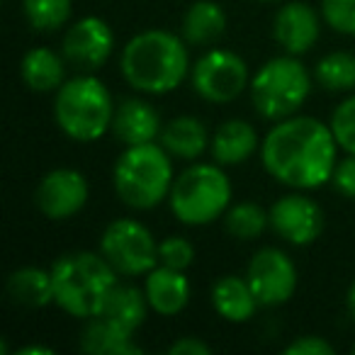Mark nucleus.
<instances>
[{
    "label": "nucleus",
    "mask_w": 355,
    "mask_h": 355,
    "mask_svg": "<svg viewBox=\"0 0 355 355\" xmlns=\"http://www.w3.org/2000/svg\"><path fill=\"white\" fill-rule=\"evenodd\" d=\"M338 141L331 124L316 117H285L261 141V161L268 175L292 190H319L331 183Z\"/></svg>",
    "instance_id": "f257e3e1"
},
{
    "label": "nucleus",
    "mask_w": 355,
    "mask_h": 355,
    "mask_svg": "<svg viewBox=\"0 0 355 355\" xmlns=\"http://www.w3.org/2000/svg\"><path fill=\"white\" fill-rule=\"evenodd\" d=\"M188 42L168 30H144L124 44L119 56L122 76L144 95H166L190 76Z\"/></svg>",
    "instance_id": "f03ea898"
},
{
    "label": "nucleus",
    "mask_w": 355,
    "mask_h": 355,
    "mask_svg": "<svg viewBox=\"0 0 355 355\" xmlns=\"http://www.w3.org/2000/svg\"><path fill=\"white\" fill-rule=\"evenodd\" d=\"M54 304L76 319H93L103 311L110 292L117 287V275L103 253L71 251L54 261Z\"/></svg>",
    "instance_id": "7ed1b4c3"
},
{
    "label": "nucleus",
    "mask_w": 355,
    "mask_h": 355,
    "mask_svg": "<svg viewBox=\"0 0 355 355\" xmlns=\"http://www.w3.org/2000/svg\"><path fill=\"white\" fill-rule=\"evenodd\" d=\"M161 144L124 146L112 168V185L117 198L132 209H153L168 200L173 188V161Z\"/></svg>",
    "instance_id": "20e7f679"
},
{
    "label": "nucleus",
    "mask_w": 355,
    "mask_h": 355,
    "mask_svg": "<svg viewBox=\"0 0 355 355\" xmlns=\"http://www.w3.org/2000/svg\"><path fill=\"white\" fill-rule=\"evenodd\" d=\"M114 100L107 85L93 73L64 80L54 95V122L69 139L90 144L112 129Z\"/></svg>",
    "instance_id": "39448f33"
},
{
    "label": "nucleus",
    "mask_w": 355,
    "mask_h": 355,
    "mask_svg": "<svg viewBox=\"0 0 355 355\" xmlns=\"http://www.w3.org/2000/svg\"><path fill=\"white\" fill-rule=\"evenodd\" d=\"M168 205L185 227H207L232 207V180L219 163H195L173 180Z\"/></svg>",
    "instance_id": "423d86ee"
},
{
    "label": "nucleus",
    "mask_w": 355,
    "mask_h": 355,
    "mask_svg": "<svg viewBox=\"0 0 355 355\" xmlns=\"http://www.w3.org/2000/svg\"><path fill=\"white\" fill-rule=\"evenodd\" d=\"M248 90L256 112L280 122L297 114V110L306 103L311 95V73L297 56H275L253 73Z\"/></svg>",
    "instance_id": "0eeeda50"
},
{
    "label": "nucleus",
    "mask_w": 355,
    "mask_h": 355,
    "mask_svg": "<svg viewBox=\"0 0 355 355\" xmlns=\"http://www.w3.org/2000/svg\"><path fill=\"white\" fill-rule=\"evenodd\" d=\"M100 253L119 275H148L158 266V243L153 234L137 219H114L105 227Z\"/></svg>",
    "instance_id": "6e6552de"
},
{
    "label": "nucleus",
    "mask_w": 355,
    "mask_h": 355,
    "mask_svg": "<svg viewBox=\"0 0 355 355\" xmlns=\"http://www.w3.org/2000/svg\"><path fill=\"white\" fill-rule=\"evenodd\" d=\"M190 83L202 100L214 105L234 103L251 85L248 64L232 49H209L195 61Z\"/></svg>",
    "instance_id": "1a4fd4ad"
},
{
    "label": "nucleus",
    "mask_w": 355,
    "mask_h": 355,
    "mask_svg": "<svg viewBox=\"0 0 355 355\" xmlns=\"http://www.w3.org/2000/svg\"><path fill=\"white\" fill-rule=\"evenodd\" d=\"M246 280L261 306H280L297 290V268L285 251L266 246L253 253L246 268Z\"/></svg>",
    "instance_id": "9d476101"
},
{
    "label": "nucleus",
    "mask_w": 355,
    "mask_h": 355,
    "mask_svg": "<svg viewBox=\"0 0 355 355\" xmlns=\"http://www.w3.org/2000/svg\"><path fill=\"white\" fill-rule=\"evenodd\" d=\"M64 59L83 73H95L114 54V32L103 17L85 15L64 35Z\"/></svg>",
    "instance_id": "9b49d317"
},
{
    "label": "nucleus",
    "mask_w": 355,
    "mask_h": 355,
    "mask_svg": "<svg viewBox=\"0 0 355 355\" xmlns=\"http://www.w3.org/2000/svg\"><path fill=\"white\" fill-rule=\"evenodd\" d=\"M88 180L76 168H54L40 180L35 190V205L46 219H71L88 202Z\"/></svg>",
    "instance_id": "f8f14e48"
},
{
    "label": "nucleus",
    "mask_w": 355,
    "mask_h": 355,
    "mask_svg": "<svg viewBox=\"0 0 355 355\" xmlns=\"http://www.w3.org/2000/svg\"><path fill=\"white\" fill-rule=\"evenodd\" d=\"M270 229L292 246H309L324 232V212L311 198L302 193L282 195L268 209Z\"/></svg>",
    "instance_id": "ddd939ff"
},
{
    "label": "nucleus",
    "mask_w": 355,
    "mask_h": 355,
    "mask_svg": "<svg viewBox=\"0 0 355 355\" xmlns=\"http://www.w3.org/2000/svg\"><path fill=\"white\" fill-rule=\"evenodd\" d=\"M319 15L311 6L302 3V0H292L285 3L280 10L275 12V22H272V37L280 44L285 54L302 56L316 44L319 40Z\"/></svg>",
    "instance_id": "4468645a"
},
{
    "label": "nucleus",
    "mask_w": 355,
    "mask_h": 355,
    "mask_svg": "<svg viewBox=\"0 0 355 355\" xmlns=\"http://www.w3.org/2000/svg\"><path fill=\"white\" fill-rule=\"evenodd\" d=\"M144 295H146L148 306L156 314L175 316L188 306L190 297H193V285H190L185 270H175V268H168L158 263L146 275Z\"/></svg>",
    "instance_id": "2eb2a0df"
},
{
    "label": "nucleus",
    "mask_w": 355,
    "mask_h": 355,
    "mask_svg": "<svg viewBox=\"0 0 355 355\" xmlns=\"http://www.w3.org/2000/svg\"><path fill=\"white\" fill-rule=\"evenodd\" d=\"M161 117L151 103L141 98H127L114 107L112 129L110 132L122 141L124 146L137 144H151L161 134Z\"/></svg>",
    "instance_id": "dca6fc26"
},
{
    "label": "nucleus",
    "mask_w": 355,
    "mask_h": 355,
    "mask_svg": "<svg viewBox=\"0 0 355 355\" xmlns=\"http://www.w3.org/2000/svg\"><path fill=\"white\" fill-rule=\"evenodd\" d=\"M261 146L258 132L251 122L246 119H227L222 122L212 134L209 141V151H212L214 163L229 168V166H241L256 153Z\"/></svg>",
    "instance_id": "f3484780"
},
{
    "label": "nucleus",
    "mask_w": 355,
    "mask_h": 355,
    "mask_svg": "<svg viewBox=\"0 0 355 355\" xmlns=\"http://www.w3.org/2000/svg\"><path fill=\"white\" fill-rule=\"evenodd\" d=\"M161 146L171 153L173 158H183V161H195L207 151L209 137L207 127L202 124V119L193 117V114H180L173 117L166 127L158 134Z\"/></svg>",
    "instance_id": "a211bd4d"
},
{
    "label": "nucleus",
    "mask_w": 355,
    "mask_h": 355,
    "mask_svg": "<svg viewBox=\"0 0 355 355\" xmlns=\"http://www.w3.org/2000/svg\"><path fill=\"white\" fill-rule=\"evenodd\" d=\"M212 306L224 321L246 324L261 304H258L246 275H222L212 285Z\"/></svg>",
    "instance_id": "6ab92c4d"
},
{
    "label": "nucleus",
    "mask_w": 355,
    "mask_h": 355,
    "mask_svg": "<svg viewBox=\"0 0 355 355\" xmlns=\"http://www.w3.org/2000/svg\"><path fill=\"white\" fill-rule=\"evenodd\" d=\"M80 348L90 355H139L141 345L134 340V334L119 329L103 314L85 319V329L80 334Z\"/></svg>",
    "instance_id": "aec40b11"
},
{
    "label": "nucleus",
    "mask_w": 355,
    "mask_h": 355,
    "mask_svg": "<svg viewBox=\"0 0 355 355\" xmlns=\"http://www.w3.org/2000/svg\"><path fill=\"white\" fill-rule=\"evenodd\" d=\"M64 56L49 46H35L22 56L20 76L25 85L35 93H56L66 80Z\"/></svg>",
    "instance_id": "412c9836"
},
{
    "label": "nucleus",
    "mask_w": 355,
    "mask_h": 355,
    "mask_svg": "<svg viewBox=\"0 0 355 355\" xmlns=\"http://www.w3.org/2000/svg\"><path fill=\"white\" fill-rule=\"evenodd\" d=\"M6 290L15 304L27 306V309H42L46 304H54V280H51V270H44V268H17L8 275Z\"/></svg>",
    "instance_id": "4be33fe9"
},
{
    "label": "nucleus",
    "mask_w": 355,
    "mask_h": 355,
    "mask_svg": "<svg viewBox=\"0 0 355 355\" xmlns=\"http://www.w3.org/2000/svg\"><path fill=\"white\" fill-rule=\"evenodd\" d=\"M180 30L190 46H209L227 32V12L214 0H198L185 10Z\"/></svg>",
    "instance_id": "5701e85b"
},
{
    "label": "nucleus",
    "mask_w": 355,
    "mask_h": 355,
    "mask_svg": "<svg viewBox=\"0 0 355 355\" xmlns=\"http://www.w3.org/2000/svg\"><path fill=\"white\" fill-rule=\"evenodd\" d=\"M151 309L148 306V300L144 295V290L134 285H119L110 292L107 302H105L103 311L100 314L105 319H110L112 324H117L119 329L129 331V334H137L139 326L146 321V311Z\"/></svg>",
    "instance_id": "b1692460"
},
{
    "label": "nucleus",
    "mask_w": 355,
    "mask_h": 355,
    "mask_svg": "<svg viewBox=\"0 0 355 355\" xmlns=\"http://www.w3.org/2000/svg\"><path fill=\"white\" fill-rule=\"evenodd\" d=\"M314 80L331 93H345L355 88V54L350 51H331L319 59L314 69Z\"/></svg>",
    "instance_id": "393cba45"
},
{
    "label": "nucleus",
    "mask_w": 355,
    "mask_h": 355,
    "mask_svg": "<svg viewBox=\"0 0 355 355\" xmlns=\"http://www.w3.org/2000/svg\"><path fill=\"white\" fill-rule=\"evenodd\" d=\"M224 227L239 241H253L270 227V214L256 202H236L224 214Z\"/></svg>",
    "instance_id": "a878e982"
},
{
    "label": "nucleus",
    "mask_w": 355,
    "mask_h": 355,
    "mask_svg": "<svg viewBox=\"0 0 355 355\" xmlns=\"http://www.w3.org/2000/svg\"><path fill=\"white\" fill-rule=\"evenodd\" d=\"M27 22L37 32H56L69 22L73 0H22Z\"/></svg>",
    "instance_id": "bb28decb"
},
{
    "label": "nucleus",
    "mask_w": 355,
    "mask_h": 355,
    "mask_svg": "<svg viewBox=\"0 0 355 355\" xmlns=\"http://www.w3.org/2000/svg\"><path fill=\"white\" fill-rule=\"evenodd\" d=\"M331 129H334L338 146L345 153H355V95L336 105L331 114Z\"/></svg>",
    "instance_id": "cd10ccee"
},
{
    "label": "nucleus",
    "mask_w": 355,
    "mask_h": 355,
    "mask_svg": "<svg viewBox=\"0 0 355 355\" xmlns=\"http://www.w3.org/2000/svg\"><path fill=\"white\" fill-rule=\"evenodd\" d=\"M158 263L175 270H188L195 263V246L185 236H166L158 243Z\"/></svg>",
    "instance_id": "c85d7f7f"
},
{
    "label": "nucleus",
    "mask_w": 355,
    "mask_h": 355,
    "mask_svg": "<svg viewBox=\"0 0 355 355\" xmlns=\"http://www.w3.org/2000/svg\"><path fill=\"white\" fill-rule=\"evenodd\" d=\"M321 17L334 32L355 37V0H321Z\"/></svg>",
    "instance_id": "c756f323"
},
{
    "label": "nucleus",
    "mask_w": 355,
    "mask_h": 355,
    "mask_svg": "<svg viewBox=\"0 0 355 355\" xmlns=\"http://www.w3.org/2000/svg\"><path fill=\"white\" fill-rule=\"evenodd\" d=\"M331 183H334V188L338 190L343 198L355 200V153H348L343 161L336 163Z\"/></svg>",
    "instance_id": "7c9ffc66"
},
{
    "label": "nucleus",
    "mask_w": 355,
    "mask_h": 355,
    "mask_svg": "<svg viewBox=\"0 0 355 355\" xmlns=\"http://www.w3.org/2000/svg\"><path fill=\"white\" fill-rule=\"evenodd\" d=\"M285 355H334L336 348L321 336H300L285 345Z\"/></svg>",
    "instance_id": "2f4dec72"
},
{
    "label": "nucleus",
    "mask_w": 355,
    "mask_h": 355,
    "mask_svg": "<svg viewBox=\"0 0 355 355\" xmlns=\"http://www.w3.org/2000/svg\"><path fill=\"white\" fill-rule=\"evenodd\" d=\"M168 353L171 355H209L212 348H209L202 338H198V336H183V338L173 340V343L168 345Z\"/></svg>",
    "instance_id": "473e14b6"
},
{
    "label": "nucleus",
    "mask_w": 355,
    "mask_h": 355,
    "mask_svg": "<svg viewBox=\"0 0 355 355\" xmlns=\"http://www.w3.org/2000/svg\"><path fill=\"white\" fill-rule=\"evenodd\" d=\"M17 355H54V350L49 345H22L17 348Z\"/></svg>",
    "instance_id": "72a5a7b5"
},
{
    "label": "nucleus",
    "mask_w": 355,
    "mask_h": 355,
    "mask_svg": "<svg viewBox=\"0 0 355 355\" xmlns=\"http://www.w3.org/2000/svg\"><path fill=\"white\" fill-rule=\"evenodd\" d=\"M348 309H350V314H353V319H355V280H353V285L348 287Z\"/></svg>",
    "instance_id": "f704fd0d"
},
{
    "label": "nucleus",
    "mask_w": 355,
    "mask_h": 355,
    "mask_svg": "<svg viewBox=\"0 0 355 355\" xmlns=\"http://www.w3.org/2000/svg\"><path fill=\"white\" fill-rule=\"evenodd\" d=\"M261 3H277V0H261Z\"/></svg>",
    "instance_id": "c9c22d12"
},
{
    "label": "nucleus",
    "mask_w": 355,
    "mask_h": 355,
    "mask_svg": "<svg viewBox=\"0 0 355 355\" xmlns=\"http://www.w3.org/2000/svg\"><path fill=\"white\" fill-rule=\"evenodd\" d=\"M353 353H355V343H353Z\"/></svg>",
    "instance_id": "e433bc0d"
}]
</instances>
